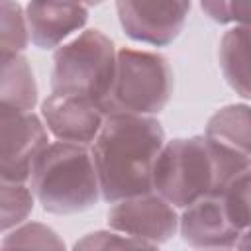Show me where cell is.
I'll list each match as a JSON object with an SVG mask.
<instances>
[{"label":"cell","mask_w":251,"mask_h":251,"mask_svg":"<svg viewBox=\"0 0 251 251\" xmlns=\"http://www.w3.org/2000/svg\"><path fill=\"white\" fill-rule=\"evenodd\" d=\"M35 204L53 216H71L94 208L100 198L98 176L88 145L49 141L29 175Z\"/></svg>","instance_id":"7a4b0ae2"},{"label":"cell","mask_w":251,"mask_h":251,"mask_svg":"<svg viewBox=\"0 0 251 251\" xmlns=\"http://www.w3.org/2000/svg\"><path fill=\"white\" fill-rule=\"evenodd\" d=\"M0 247H43V249H65V241L59 233L39 222H22L4 233Z\"/></svg>","instance_id":"e0dca14e"},{"label":"cell","mask_w":251,"mask_h":251,"mask_svg":"<svg viewBox=\"0 0 251 251\" xmlns=\"http://www.w3.org/2000/svg\"><path fill=\"white\" fill-rule=\"evenodd\" d=\"M106 220L110 229L126 233L149 249L171 241L178 231V210L155 190L112 202Z\"/></svg>","instance_id":"8992f818"},{"label":"cell","mask_w":251,"mask_h":251,"mask_svg":"<svg viewBox=\"0 0 251 251\" xmlns=\"http://www.w3.org/2000/svg\"><path fill=\"white\" fill-rule=\"evenodd\" d=\"M192 0H116L124 33L143 45L167 47L184 29Z\"/></svg>","instance_id":"52a82bcc"},{"label":"cell","mask_w":251,"mask_h":251,"mask_svg":"<svg viewBox=\"0 0 251 251\" xmlns=\"http://www.w3.org/2000/svg\"><path fill=\"white\" fill-rule=\"evenodd\" d=\"M39 88L29 59L20 51H0V118L33 112Z\"/></svg>","instance_id":"4fadbf2b"},{"label":"cell","mask_w":251,"mask_h":251,"mask_svg":"<svg viewBox=\"0 0 251 251\" xmlns=\"http://www.w3.org/2000/svg\"><path fill=\"white\" fill-rule=\"evenodd\" d=\"M35 208L29 182L0 176V235L25 222Z\"/></svg>","instance_id":"9a60e30c"},{"label":"cell","mask_w":251,"mask_h":251,"mask_svg":"<svg viewBox=\"0 0 251 251\" xmlns=\"http://www.w3.org/2000/svg\"><path fill=\"white\" fill-rule=\"evenodd\" d=\"M127 247H147V245L110 227L86 233L75 243V249H127Z\"/></svg>","instance_id":"d6986e66"},{"label":"cell","mask_w":251,"mask_h":251,"mask_svg":"<svg viewBox=\"0 0 251 251\" xmlns=\"http://www.w3.org/2000/svg\"><path fill=\"white\" fill-rule=\"evenodd\" d=\"M29 45L24 8L18 0H0V51L24 53Z\"/></svg>","instance_id":"2e32d148"},{"label":"cell","mask_w":251,"mask_h":251,"mask_svg":"<svg viewBox=\"0 0 251 251\" xmlns=\"http://www.w3.org/2000/svg\"><path fill=\"white\" fill-rule=\"evenodd\" d=\"M39 116L49 135L76 145H90L104 122V112L94 100L55 90L41 102Z\"/></svg>","instance_id":"8fae6325"},{"label":"cell","mask_w":251,"mask_h":251,"mask_svg":"<svg viewBox=\"0 0 251 251\" xmlns=\"http://www.w3.org/2000/svg\"><path fill=\"white\" fill-rule=\"evenodd\" d=\"M200 8L216 24L249 25V0H200Z\"/></svg>","instance_id":"ac0fdd59"},{"label":"cell","mask_w":251,"mask_h":251,"mask_svg":"<svg viewBox=\"0 0 251 251\" xmlns=\"http://www.w3.org/2000/svg\"><path fill=\"white\" fill-rule=\"evenodd\" d=\"M73 2H76V4H82V6H86V8H92V6H98V4H102L104 0H73Z\"/></svg>","instance_id":"ffe728a7"},{"label":"cell","mask_w":251,"mask_h":251,"mask_svg":"<svg viewBox=\"0 0 251 251\" xmlns=\"http://www.w3.org/2000/svg\"><path fill=\"white\" fill-rule=\"evenodd\" d=\"M202 135L216 157L224 184L237 173L251 169V116L245 100L216 110Z\"/></svg>","instance_id":"9c48e42d"},{"label":"cell","mask_w":251,"mask_h":251,"mask_svg":"<svg viewBox=\"0 0 251 251\" xmlns=\"http://www.w3.org/2000/svg\"><path fill=\"white\" fill-rule=\"evenodd\" d=\"M249 231L231 222L218 192L206 194L178 212L176 233L194 249H247Z\"/></svg>","instance_id":"ba28073f"},{"label":"cell","mask_w":251,"mask_h":251,"mask_svg":"<svg viewBox=\"0 0 251 251\" xmlns=\"http://www.w3.org/2000/svg\"><path fill=\"white\" fill-rule=\"evenodd\" d=\"M218 65L227 86L245 102L249 90V25H231L220 39Z\"/></svg>","instance_id":"5bb4252c"},{"label":"cell","mask_w":251,"mask_h":251,"mask_svg":"<svg viewBox=\"0 0 251 251\" xmlns=\"http://www.w3.org/2000/svg\"><path fill=\"white\" fill-rule=\"evenodd\" d=\"M167 141L165 129L155 116L110 114L88 145L100 198L106 204L151 188L155 159Z\"/></svg>","instance_id":"6da1fadb"},{"label":"cell","mask_w":251,"mask_h":251,"mask_svg":"<svg viewBox=\"0 0 251 251\" xmlns=\"http://www.w3.org/2000/svg\"><path fill=\"white\" fill-rule=\"evenodd\" d=\"M216 157L204 135L175 137L163 143L151 176V188L176 210L222 186Z\"/></svg>","instance_id":"277c9868"},{"label":"cell","mask_w":251,"mask_h":251,"mask_svg":"<svg viewBox=\"0 0 251 251\" xmlns=\"http://www.w3.org/2000/svg\"><path fill=\"white\" fill-rule=\"evenodd\" d=\"M173 84V69L165 55L157 51L120 47L116 53L112 84L98 106L104 116H155L169 104Z\"/></svg>","instance_id":"3957f363"},{"label":"cell","mask_w":251,"mask_h":251,"mask_svg":"<svg viewBox=\"0 0 251 251\" xmlns=\"http://www.w3.org/2000/svg\"><path fill=\"white\" fill-rule=\"evenodd\" d=\"M47 143L49 131L39 114L24 112L0 118V176L29 182L33 161Z\"/></svg>","instance_id":"30bf717a"},{"label":"cell","mask_w":251,"mask_h":251,"mask_svg":"<svg viewBox=\"0 0 251 251\" xmlns=\"http://www.w3.org/2000/svg\"><path fill=\"white\" fill-rule=\"evenodd\" d=\"M24 16L29 43L51 51L84 29L88 8L73 0H27Z\"/></svg>","instance_id":"7c38bea8"},{"label":"cell","mask_w":251,"mask_h":251,"mask_svg":"<svg viewBox=\"0 0 251 251\" xmlns=\"http://www.w3.org/2000/svg\"><path fill=\"white\" fill-rule=\"evenodd\" d=\"M116 45L100 29H82L53 53L51 90L102 102L116 69Z\"/></svg>","instance_id":"5b68a950"}]
</instances>
